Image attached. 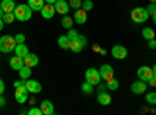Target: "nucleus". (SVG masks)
<instances>
[{"label":"nucleus","mask_w":156,"mask_h":115,"mask_svg":"<svg viewBox=\"0 0 156 115\" xmlns=\"http://www.w3.org/2000/svg\"><path fill=\"white\" fill-rule=\"evenodd\" d=\"M0 8H2L5 12H14L16 2L14 0H2V2H0Z\"/></svg>","instance_id":"a211bd4d"},{"label":"nucleus","mask_w":156,"mask_h":115,"mask_svg":"<svg viewBox=\"0 0 156 115\" xmlns=\"http://www.w3.org/2000/svg\"><path fill=\"white\" fill-rule=\"evenodd\" d=\"M97 101H98V104H101V106H109V104H111V95H109L106 90L98 92Z\"/></svg>","instance_id":"f3484780"},{"label":"nucleus","mask_w":156,"mask_h":115,"mask_svg":"<svg viewBox=\"0 0 156 115\" xmlns=\"http://www.w3.org/2000/svg\"><path fill=\"white\" fill-rule=\"evenodd\" d=\"M81 5H83V0H69V6L73 9L81 8Z\"/></svg>","instance_id":"c756f323"},{"label":"nucleus","mask_w":156,"mask_h":115,"mask_svg":"<svg viewBox=\"0 0 156 115\" xmlns=\"http://www.w3.org/2000/svg\"><path fill=\"white\" fill-rule=\"evenodd\" d=\"M150 3H156V0H150Z\"/></svg>","instance_id":"49530a36"},{"label":"nucleus","mask_w":156,"mask_h":115,"mask_svg":"<svg viewBox=\"0 0 156 115\" xmlns=\"http://www.w3.org/2000/svg\"><path fill=\"white\" fill-rule=\"evenodd\" d=\"M111 55L114 56V59H125L128 56V50L123 45H114L111 48Z\"/></svg>","instance_id":"1a4fd4ad"},{"label":"nucleus","mask_w":156,"mask_h":115,"mask_svg":"<svg viewBox=\"0 0 156 115\" xmlns=\"http://www.w3.org/2000/svg\"><path fill=\"white\" fill-rule=\"evenodd\" d=\"M153 73L156 75V64H154V66H153Z\"/></svg>","instance_id":"c03bdc74"},{"label":"nucleus","mask_w":156,"mask_h":115,"mask_svg":"<svg viewBox=\"0 0 156 115\" xmlns=\"http://www.w3.org/2000/svg\"><path fill=\"white\" fill-rule=\"evenodd\" d=\"M3 92H5V83H3L2 78H0V95H3Z\"/></svg>","instance_id":"58836bf2"},{"label":"nucleus","mask_w":156,"mask_h":115,"mask_svg":"<svg viewBox=\"0 0 156 115\" xmlns=\"http://www.w3.org/2000/svg\"><path fill=\"white\" fill-rule=\"evenodd\" d=\"M55 9H56L58 14L66 16L67 12H69V9H70L69 2H66V0H56V2H55Z\"/></svg>","instance_id":"ddd939ff"},{"label":"nucleus","mask_w":156,"mask_h":115,"mask_svg":"<svg viewBox=\"0 0 156 115\" xmlns=\"http://www.w3.org/2000/svg\"><path fill=\"white\" fill-rule=\"evenodd\" d=\"M73 22L78 25H84L87 22V11H84L83 8H78L75 9V14H73Z\"/></svg>","instance_id":"9d476101"},{"label":"nucleus","mask_w":156,"mask_h":115,"mask_svg":"<svg viewBox=\"0 0 156 115\" xmlns=\"http://www.w3.org/2000/svg\"><path fill=\"white\" fill-rule=\"evenodd\" d=\"M41 14L44 19H51L55 14H56V9H55V5H51V3H45L41 9Z\"/></svg>","instance_id":"4468645a"},{"label":"nucleus","mask_w":156,"mask_h":115,"mask_svg":"<svg viewBox=\"0 0 156 115\" xmlns=\"http://www.w3.org/2000/svg\"><path fill=\"white\" fill-rule=\"evenodd\" d=\"M61 27L62 28H66V30H70L72 27H73V17H70V16H62L61 17Z\"/></svg>","instance_id":"5701e85b"},{"label":"nucleus","mask_w":156,"mask_h":115,"mask_svg":"<svg viewBox=\"0 0 156 115\" xmlns=\"http://www.w3.org/2000/svg\"><path fill=\"white\" fill-rule=\"evenodd\" d=\"M3 14H5V11H3L2 8H0V19H3Z\"/></svg>","instance_id":"79ce46f5"},{"label":"nucleus","mask_w":156,"mask_h":115,"mask_svg":"<svg viewBox=\"0 0 156 115\" xmlns=\"http://www.w3.org/2000/svg\"><path fill=\"white\" fill-rule=\"evenodd\" d=\"M67 37H69L70 41L76 39V37H78V31H76V30H72V28H70V30L67 31Z\"/></svg>","instance_id":"473e14b6"},{"label":"nucleus","mask_w":156,"mask_h":115,"mask_svg":"<svg viewBox=\"0 0 156 115\" xmlns=\"http://www.w3.org/2000/svg\"><path fill=\"white\" fill-rule=\"evenodd\" d=\"M25 86H27L28 92H30V93H33V95H36V93H39V92L42 90L41 83H37L36 79H27V81H25Z\"/></svg>","instance_id":"9b49d317"},{"label":"nucleus","mask_w":156,"mask_h":115,"mask_svg":"<svg viewBox=\"0 0 156 115\" xmlns=\"http://www.w3.org/2000/svg\"><path fill=\"white\" fill-rule=\"evenodd\" d=\"M19 76H20V79H25V81H27L30 76H31V67L23 66V67L19 70Z\"/></svg>","instance_id":"b1692460"},{"label":"nucleus","mask_w":156,"mask_h":115,"mask_svg":"<svg viewBox=\"0 0 156 115\" xmlns=\"http://www.w3.org/2000/svg\"><path fill=\"white\" fill-rule=\"evenodd\" d=\"M131 92H133L134 95H140V93L147 92V83H145V81H140V79L134 81V83L131 84Z\"/></svg>","instance_id":"f8f14e48"},{"label":"nucleus","mask_w":156,"mask_h":115,"mask_svg":"<svg viewBox=\"0 0 156 115\" xmlns=\"http://www.w3.org/2000/svg\"><path fill=\"white\" fill-rule=\"evenodd\" d=\"M44 5H45V0H28V6L33 11H39V12H41Z\"/></svg>","instance_id":"4be33fe9"},{"label":"nucleus","mask_w":156,"mask_h":115,"mask_svg":"<svg viewBox=\"0 0 156 115\" xmlns=\"http://www.w3.org/2000/svg\"><path fill=\"white\" fill-rule=\"evenodd\" d=\"M28 115H42V110H41V107H31L28 110Z\"/></svg>","instance_id":"72a5a7b5"},{"label":"nucleus","mask_w":156,"mask_h":115,"mask_svg":"<svg viewBox=\"0 0 156 115\" xmlns=\"http://www.w3.org/2000/svg\"><path fill=\"white\" fill-rule=\"evenodd\" d=\"M153 22H154V25H156V14L153 16Z\"/></svg>","instance_id":"a18cd8bd"},{"label":"nucleus","mask_w":156,"mask_h":115,"mask_svg":"<svg viewBox=\"0 0 156 115\" xmlns=\"http://www.w3.org/2000/svg\"><path fill=\"white\" fill-rule=\"evenodd\" d=\"M14 16H16V20L19 22H28L33 16V9L28 6V3H20V5H16V9H14Z\"/></svg>","instance_id":"f257e3e1"},{"label":"nucleus","mask_w":156,"mask_h":115,"mask_svg":"<svg viewBox=\"0 0 156 115\" xmlns=\"http://www.w3.org/2000/svg\"><path fill=\"white\" fill-rule=\"evenodd\" d=\"M14 20H16L14 12H5V14H3V22L5 23H12Z\"/></svg>","instance_id":"cd10ccee"},{"label":"nucleus","mask_w":156,"mask_h":115,"mask_svg":"<svg viewBox=\"0 0 156 115\" xmlns=\"http://www.w3.org/2000/svg\"><path fill=\"white\" fill-rule=\"evenodd\" d=\"M23 62H25V66L27 67H36L37 64H39V58L36 56V55H33V53H28L27 56L23 58Z\"/></svg>","instance_id":"6ab92c4d"},{"label":"nucleus","mask_w":156,"mask_h":115,"mask_svg":"<svg viewBox=\"0 0 156 115\" xmlns=\"http://www.w3.org/2000/svg\"><path fill=\"white\" fill-rule=\"evenodd\" d=\"M86 45H87V39H86L83 34H78L76 39L70 41V48H69V50H72L73 53H80Z\"/></svg>","instance_id":"20e7f679"},{"label":"nucleus","mask_w":156,"mask_h":115,"mask_svg":"<svg viewBox=\"0 0 156 115\" xmlns=\"http://www.w3.org/2000/svg\"><path fill=\"white\" fill-rule=\"evenodd\" d=\"M145 9H147V12H148V16H150V17H153V16L156 14V3H150Z\"/></svg>","instance_id":"2f4dec72"},{"label":"nucleus","mask_w":156,"mask_h":115,"mask_svg":"<svg viewBox=\"0 0 156 115\" xmlns=\"http://www.w3.org/2000/svg\"><path fill=\"white\" fill-rule=\"evenodd\" d=\"M58 47L62 50H69L70 48V39L67 37V34H62L58 37Z\"/></svg>","instance_id":"aec40b11"},{"label":"nucleus","mask_w":156,"mask_h":115,"mask_svg":"<svg viewBox=\"0 0 156 115\" xmlns=\"http://www.w3.org/2000/svg\"><path fill=\"white\" fill-rule=\"evenodd\" d=\"M148 48H151V50L156 48V39H150L148 41Z\"/></svg>","instance_id":"e433bc0d"},{"label":"nucleus","mask_w":156,"mask_h":115,"mask_svg":"<svg viewBox=\"0 0 156 115\" xmlns=\"http://www.w3.org/2000/svg\"><path fill=\"white\" fill-rule=\"evenodd\" d=\"M81 92L84 93V95H90L94 92V86L90 84V83H87V81H84L83 84H81Z\"/></svg>","instance_id":"a878e982"},{"label":"nucleus","mask_w":156,"mask_h":115,"mask_svg":"<svg viewBox=\"0 0 156 115\" xmlns=\"http://www.w3.org/2000/svg\"><path fill=\"white\" fill-rule=\"evenodd\" d=\"M56 0H45V3H51V5H55Z\"/></svg>","instance_id":"37998d69"},{"label":"nucleus","mask_w":156,"mask_h":115,"mask_svg":"<svg viewBox=\"0 0 156 115\" xmlns=\"http://www.w3.org/2000/svg\"><path fill=\"white\" fill-rule=\"evenodd\" d=\"M129 17H131V20L134 23H144L148 20V12L145 8H142V6H137V8H133L131 11V14H129Z\"/></svg>","instance_id":"7ed1b4c3"},{"label":"nucleus","mask_w":156,"mask_h":115,"mask_svg":"<svg viewBox=\"0 0 156 115\" xmlns=\"http://www.w3.org/2000/svg\"><path fill=\"white\" fill-rule=\"evenodd\" d=\"M145 101L148 104H156V92H148L145 95Z\"/></svg>","instance_id":"c85d7f7f"},{"label":"nucleus","mask_w":156,"mask_h":115,"mask_svg":"<svg viewBox=\"0 0 156 115\" xmlns=\"http://www.w3.org/2000/svg\"><path fill=\"white\" fill-rule=\"evenodd\" d=\"M25 66V62H23V58H20V56H12L11 59H9V67L12 69V70H16V72H19L22 67Z\"/></svg>","instance_id":"2eb2a0df"},{"label":"nucleus","mask_w":156,"mask_h":115,"mask_svg":"<svg viewBox=\"0 0 156 115\" xmlns=\"http://www.w3.org/2000/svg\"><path fill=\"white\" fill-rule=\"evenodd\" d=\"M106 86H108V90L115 92L117 89H119V81H117L115 78H111L109 81H106Z\"/></svg>","instance_id":"bb28decb"},{"label":"nucleus","mask_w":156,"mask_h":115,"mask_svg":"<svg viewBox=\"0 0 156 115\" xmlns=\"http://www.w3.org/2000/svg\"><path fill=\"white\" fill-rule=\"evenodd\" d=\"M6 104V100L3 98V95H0V107H3Z\"/></svg>","instance_id":"ea45409f"},{"label":"nucleus","mask_w":156,"mask_h":115,"mask_svg":"<svg viewBox=\"0 0 156 115\" xmlns=\"http://www.w3.org/2000/svg\"><path fill=\"white\" fill-rule=\"evenodd\" d=\"M14 53L17 55V56H20V58H25L30 52H28V47L25 45V42L23 44H17L16 45V48H14Z\"/></svg>","instance_id":"412c9836"},{"label":"nucleus","mask_w":156,"mask_h":115,"mask_svg":"<svg viewBox=\"0 0 156 115\" xmlns=\"http://www.w3.org/2000/svg\"><path fill=\"white\" fill-rule=\"evenodd\" d=\"M97 86H98V92H103V90H108V86H106V84H103L101 81H100V83H98Z\"/></svg>","instance_id":"c9c22d12"},{"label":"nucleus","mask_w":156,"mask_h":115,"mask_svg":"<svg viewBox=\"0 0 156 115\" xmlns=\"http://www.w3.org/2000/svg\"><path fill=\"white\" fill-rule=\"evenodd\" d=\"M136 75H137V78H139L140 81L148 83V81L151 79V76H153V69H151V67H147V66H142V67L137 69Z\"/></svg>","instance_id":"0eeeda50"},{"label":"nucleus","mask_w":156,"mask_h":115,"mask_svg":"<svg viewBox=\"0 0 156 115\" xmlns=\"http://www.w3.org/2000/svg\"><path fill=\"white\" fill-rule=\"evenodd\" d=\"M41 110H42V115H53V112H55L53 103L48 100H44L41 103Z\"/></svg>","instance_id":"dca6fc26"},{"label":"nucleus","mask_w":156,"mask_h":115,"mask_svg":"<svg viewBox=\"0 0 156 115\" xmlns=\"http://www.w3.org/2000/svg\"><path fill=\"white\" fill-rule=\"evenodd\" d=\"M16 89V92H14V98H16V101L19 104H23L25 101L28 100V89H27V86H19V87H14Z\"/></svg>","instance_id":"423d86ee"},{"label":"nucleus","mask_w":156,"mask_h":115,"mask_svg":"<svg viewBox=\"0 0 156 115\" xmlns=\"http://www.w3.org/2000/svg\"><path fill=\"white\" fill-rule=\"evenodd\" d=\"M81 8H83L84 11H90V9L94 8V2H92V0H84L83 5H81Z\"/></svg>","instance_id":"7c9ffc66"},{"label":"nucleus","mask_w":156,"mask_h":115,"mask_svg":"<svg viewBox=\"0 0 156 115\" xmlns=\"http://www.w3.org/2000/svg\"><path fill=\"white\" fill-rule=\"evenodd\" d=\"M84 79L87 81V83H90L92 86H97L100 81H101V76H100V72L97 70V69H87L86 70V73H84Z\"/></svg>","instance_id":"39448f33"},{"label":"nucleus","mask_w":156,"mask_h":115,"mask_svg":"<svg viewBox=\"0 0 156 115\" xmlns=\"http://www.w3.org/2000/svg\"><path fill=\"white\" fill-rule=\"evenodd\" d=\"M16 45H17V42H16V39L12 36L5 34V36L0 37V53H11V52H14Z\"/></svg>","instance_id":"f03ea898"},{"label":"nucleus","mask_w":156,"mask_h":115,"mask_svg":"<svg viewBox=\"0 0 156 115\" xmlns=\"http://www.w3.org/2000/svg\"><path fill=\"white\" fill-rule=\"evenodd\" d=\"M14 39H16L17 44H23V42H25V34H23V33H17Z\"/></svg>","instance_id":"f704fd0d"},{"label":"nucleus","mask_w":156,"mask_h":115,"mask_svg":"<svg viewBox=\"0 0 156 115\" xmlns=\"http://www.w3.org/2000/svg\"><path fill=\"white\" fill-rule=\"evenodd\" d=\"M98 72H100L101 79H105V81H109L111 78H114V69L109 66V64H103V66L98 69Z\"/></svg>","instance_id":"6e6552de"},{"label":"nucleus","mask_w":156,"mask_h":115,"mask_svg":"<svg viewBox=\"0 0 156 115\" xmlns=\"http://www.w3.org/2000/svg\"><path fill=\"white\" fill-rule=\"evenodd\" d=\"M148 84L151 86V87H156V75L153 73V76H151V79L148 81Z\"/></svg>","instance_id":"4c0bfd02"},{"label":"nucleus","mask_w":156,"mask_h":115,"mask_svg":"<svg viewBox=\"0 0 156 115\" xmlns=\"http://www.w3.org/2000/svg\"><path fill=\"white\" fill-rule=\"evenodd\" d=\"M3 23H5V22H3V19H0V31L3 30Z\"/></svg>","instance_id":"a19ab883"},{"label":"nucleus","mask_w":156,"mask_h":115,"mask_svg":"<svg viewBox=\"0 0 156 115\" xmlns=\"http://www.w3.org/2000/svg\"><path fill=\"white\" fill-rule=\"evenodd\" d=\"M142 37H144L145 41L154 39V30H153V28H150V27L144 28V30H142Z\"/></svg>","instance_id":"393cba45"}]
</instances>
